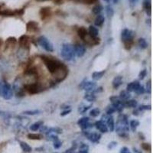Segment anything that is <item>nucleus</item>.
I'll list each match as a JSON object with an SVG mask.
<instances>
[{
  "instance_id": "11",
  "label": "nucleus",
  "mask_w": 153,
  "mask_h": 153,
  "mask_svg": "<svg viewBox=\"0 0 153 153\" xmlns=\"http://www.w3.org/2000/svg\"><path fill=\"white\" fill-rule=\"evenodd\" d=\"M19 42L21 46V48H23L24 49H29L30 46V38L28 37L27 35H22L19 39Z\"/></svg>"
},
{
  "instance_id": "15",
  "label": "nucleus",
  "mask_w": 153,
  "mask_h": 153,
  "mask_svg": "<svg viewBox=\"0 0 153 153\" xmlns=\"http://www.w3.org/2000/svg\"><path fill=\"white\" fill-rule=\"evenodd\" d=\"M51 9L50 7H44L40 10V16L41 17V19H46L47 18L51 16Z\"/></svg>"
},
{
  "instance_id": "46",
  "label": "nucleus",
  "mask_w": 153,
  "mask_h": 153,
  "mask_svg": "<svg viewBox=\"0 0 153 153\" xmlns=\"http://www.w3.org/2000/svg\"><path fill=\"white\" fill-rule=\"evenodd\" d=\"M116 145H117V142H111L109 144L108 149H112V148H114L115 146H116Z\"/></svg>"
},
{
  "instance_id": "27",
  "label": "nucleus",
  "mask_w": 153,
  "mask_h": 153,
  "mask_svg": "<svg viewBox=\"0 0 153 153\" xmlns=\"http://www.w3.org/2000/svg\"><path fill=\"white\" fill-rule=\"evenodd\" d=\"M16 39L15 38H9L7 40H6V49L9 48H11V47H13L14 45H16Z\"/></svg>"
},
{
  "instance_id": "25",
  "label": "nucleus",
  "mask_w": 153,
  "mask_h": 153,
  "mask_svg": "<svg viewBox=\"0 0 153 153\" xmlns=\"http://www.w3.org/2000/svg\"><path fill=\"white\" fill-rule=\"evenodd\" d=\"M19 144H20V146H21V149H22L24 152H31V150H32V149H31V146H30V145H29L28 143L25 142L19 141Z\"/></svg>"
},
{
  "instance_id": "2",
  "label": "nucleus",
  "mask_w": 153,
  "mask_h": 153,
  "mask_svg": "<svg viewBox=\"0 0 153 153\" xmlns=\"http://www.w3.org/2000/svg\"><path fill=\"white\" fill-rule=\"evenodd\" d=\"M41 59L45 63V67L48 70L51 74H55L59 70H60L64 66L62 63H60L59 60H54L52 58H48L46 56H42Z\"/></svg>"
},
{
  "instance_id": "33",
  "label": "nucleus",
  "mask_w": 153,
  "mask_h": 153,
  "mask_svg": "<svg viewBox=\"0 0 153 153\" xmlns=\"http://www.w3.org/2000/svg\"><path fill=\"white\" fill-rule=\"evenodd\" d=\"M106 13H107V17L110 19V18H112L114 15V11L112 9V8L110 6H106Z\"/></svg>"
},
{
  "instance_id": "6",
  "label": "nucleus",
  "mask_w": 153,
  "mask_h": 153,
  "mask_svg": "<svg viewBox=\"0 0 153 153\" xmlns=\"http://www.w3.org/2000/svg\"><path fill=\"white\" fill-rule=\"evenodd\" d=\"M37 41L38 45H41L45 51H48V52H53L54 51V46H53L52 43L45 36H40L38 38Z\"/></svg>"
},
{
  "instance_id": "28",
  "label": "nucleus",
  "mask_w": 153,
  "mask_h": 153,
  "mask_svg": "<svg viewBox=\"0 0 153 153\" xmlns=\"http://www.w3.org/2000/svg\"><path fill=\"white\" fill-rule=\"evenodd\" d=\"M130 92H128L127 90H122L120 92V98L122 100H130Z\"/></svg>"
},
{
  "instance_id": "7",
  "label": "nucleus",
  "mask_w": 153,
  "mask_h": 153,
  "mask_svg": "<svg viewBox=\"0 0 153 153\" xmlns=\"http://www.w3.org/2000/svg\"><path fill=\"white\" fill-rule=\"evenodd\" d=\"M111 101V103H112V106L116 109V111H118V112H121L122 111L123 108H124V103L122 100L120 99V97H111L110 98Z\"/></svg>"
},
{
  "instance_id": "41",
  "label": "nucleus",
  "mask_w": 153,
  "mask_h": 153,
  "mask_svg": "<svg viewBox=\"0 0 153 153\" xmlns=\"http://www.w3.org/2000/svg\"><path fill=\"white\" fill-rule=\"evenodd\" d=\"M145 87H144L142 85H141V84H140L139 87H138V89L136 90L135 92H136L137 94H142V93H145Z\"/></svg>"
},
{
  "instance_id": "20",
  "label": "nucleus",
  "mask_w": 153,
  "mask_h": 153,
  "mask_svg": "<svg viewBox=\"0 0 153 153\" xmlns=\"http://www.w3.org/2000/svg\"><path fill=\"white\" fill-rule=\"evenodd\" d=\"M104 16L99 14L95 19V20H94V25H95L96 26H97V27H101V26H103V25L104 24Z\"/></svg>"
},
{
  "instance_id": "43",
  "label": "nucleus",
  "mask_w": 153,
  "mask_h": 153,
  "mask_svg": "<svg viewBox=\"0 0 153 153\" xmlns=\"http://www.w3.org/2000/svg\"><path fill=\"white\" fill-rule=\"evenodd\" d=\"M61 145H62V143H61V142L60 141L59 139L56 140V141L54 142V148L56 149H60L61 147Z\"/></svg>"
},
{
  "instance_id": "17",
  "label": "nucleus",
  "mask_w": 153,
  "mask_h": 153,
  "mask_svg": "<svg viewBox=\"0 0 153 153\" xmlns=\"http://www.w3.org/2000/svg\"><path fill=\"white\" fill-rule=\"evenodd\" d=\"M142 6H143V8L145 9V12L147 14L148 16H151L152 12V7H151V1L150 0H143L142 2Z\"/></svg>"
},
{
  "instance_id": "24",
  "label": "nucleus",
  "mask_w": 153,
  "mask_h": 153,
  "mask_svg": "<svg viewBox=\"0 0 153 153\" xmlns=\"http://www.w3.org/2000/svg\"><path fill=\"white\" fill-rule=\"evenodd\" d=\"M106 73V70H102V71H96L93 72V74H92V78L95 80H100L101 78H103V75Z\"/></svg>"
},
{
  "instance_id": "32",
  "label": "nucleus",
  "mask_w": 153,
  "mask_h": 153,
  "mask_svg": "<svg viewBox=\"0 0 153 153\" xmlns=\"http://www.w3.org/2000/svg\"><path fill=\"white\" fill-rule=\"evenodd\" d=\"M139 126V122L138 120H133L130 122V127H131V130H132L133 132L136 131V129H137V127Z\"/></svg>"
},
{
  "instance_id": "26",
  "label": "nucleus",
  "mask_w": 153,
  "mask_h": 153,
  "mask_svg": "<svg viewBox=\"0 0 153 153\" xmlns=\"http://www.w3.org/2000/svg\"><path fill=\"white\" fill-rule=\"evenodd\" d=\"M84 99L88 102H93L96 100V95L93 92H87L84 96Z\"/></svg>"
},
{
  "instance_id": "38",
  "label": "nucleus",
  "mask_w": 153,
  "mask_h": 153,
  "mask_svg": "<svg viewBox=\"0 0 153 153\" xmlns=\"http://www.w3.org/2000/svg\"><path fill=\"white\" fill-rule=\"evenodd\" d=\"M40 111L38 110H26L24 111L23 113L25 115H31V116H33V115L38 114Z\"/></svg>"
},
{
  "instance_id": "31",
  "label": "nucleus",
  "mask_w": 153,
  "mask_h": 153,
  "mask_svg": "<svg viewBox=\"0 0 153 153\" xmlns=\"http://www.w3.org/2000/svg\"><path fill=\"white\" fill-rule=\"evenodd\" d=\"M27 137L29 139H33V140H39L41 139L42 136L41 134H37V133H30L27 136Z\"/></svg>"
},
{
  "instance_id": "35",
  "label": "nucleus",
  "mask_w": 153,
  "mask_h": 153,
  "mask_svg": "<svg viewBox=\"0 0 153 153\" xmlns=\"http://www.w3.org/2000/svg\"><path fill=\"white\" fill-rule=\"evenodd\" d=\"M100 113V109L94 108L90 110V116H92V117H97V116H99Z\"/></svg>"
},
{
  "instance_id": "51",
  "label": "nucleus",
  "mask_w": 153,
  "mask_h": 153,
  "mask_svg": "<svg viewBox=\"0 0 153 153\" xmlns=\"http://www.w3.org/2000/svg\"><path fill=\"white\" fill-rule=\"evenodd\" d=\"M77 153H88V151H87V150H79V152Z\"/></svg>"
},
{
  "instance_id": "37",
  "label": "nucleus",
  "mask_w": 153,
  "mask_h": 153,
  "mask_svg": "<svg viewBox=\"0 0 153 153\" xmlns=\"http://www.w3.org/2000/svg\"><path fill=\"white\" fill-rule=\"evenodd\" d=\"M115 112H116V109L112 107V105H111V106H109V107L107 108V110H106V114L109 115V116H110L111 114H112V113Z\"/></svg>"
},
{
  "instance_id": "14",
  "label": "nucleus",
  "mask_w": 153,
  "mask_h": 153,
  "mask_svg": "<svg viewBox=\"0 0 153 153\" xmlns=\"http://www.w3.org/2000/svg\"><path fill=\"white\" fill-rule=\"evenodd\" d=\"M26 29L29 32H35L38 30V24L35 21H28L26 25Z\"/></svg>"
},
{
  "instance_id": "16",
  "label": "nucleus",
  "mask_w": 153,
  "mask_h": 153,
  "mask_svg": "<svg viewBox=\"0 0 153 153\" xmlns=\"http://www.w3.org/2000/svg\"><path fill=\"white\" fill-rule=\"evenodd\" d=\"M140 83L138 80H135L131 83H130L126 87V90L128 92H135L138 89V87H139Z\"/></svg>"
},
{
  "instance_id": "56",
  "label": "nucleus",
  "mask_w": 153,
  "mask_h": 153,
  "mask_svg": "<svg viewBox=\"0 0 153 153\" xmlns=\"http://www.w3.org/2000/svg\"><path fill=\"white\" fill-rule=\"evenodd\" d=\"M0 10H1V6H0Z\"/></svg>"
},
{
  "instance_id": "4",
  "label": "nucleus",
  "mask_w": 153,
  "mask_h": 153,
  "mask_svg": "<svg viewBox=\"0 0 153 153\" xmlns=\"http://www.w3.org/2000/svg\"><path fill=\"white\" fill-rule=\"evenodd\" d=\"M61 56L66 60H73L75 57V51H74V46L71 44H64L61 48Z\"/></svg>"
},
{
  "instance_id": "13",
  "label": "nucleus",
  "mask_w": 153,
  "mask_h": 153,
  "mask_svg": "<svg viewBox=\"0 0 153 153\" xmlns=\"http://www.w3.org/2000/svg\"><path fill=\"white\" fill-rule=\"evenodd\" d=\"M74 51H75V54L78 57L80 58V57L83 56L86 52V48L84 46L80 44H77V45H74Z\"/></svg>"
},
{
  "instance_id": "54",
  "label": "nucleus",
  "mask_w": 153,
  "mask_h": 153,
  "mask_svg": "<svg viewBox=\"0 0 153 153\" xmlns=\"http://www.w3.org/2000/svg\"><path fill=\"white\" fill-rule=\"evenodd\" d=\"M112 2H113V3H114V4H117V3H118V2H119V0H112Z\"/></svg>"
},
{
  "instance_id": "55",
  "label": "nucleus",
  "mask_w": 153,
  "mask_h": 153,
  "mask_svg": "<svg viewBox=\"0 0 153 153\" xmlns=\"http://www.w3.org/2000/svg\"><path fill=\"white\" fill-rule=\"evenodd\" d=\"M103 1L106 2H107V3H110V0H103Z\"/></svg>"
},
{
  "instance_id": "47",
  "label": "nucleus",
  "mask_w": 153,
  "mask_h": 153,
  "mask_svg": "<svg viewBox=\"0 0 153 153\" xmlns=\"http://www.w3.org/2000/svg\"><path fill=\"white\" fill-rule=\"evenodd\" d=\"M88 149H89V146L86 145V144H82L80 146V150H87V151H88Z\"/></svg>"
},
{
  "instance_id": "1",
  "label": "nucleus",
  "mask_w": 153,
  "mask_h": 153,
  "mask_svg": "<svg viewBox=\"0 0 153 153\" xmlns=\"http://www.w3.org/2000/svg\"><path fill=\"white\" fill-rule=\"evenodd\" d=\"M114 129H116V132L120 137H126L128 136L130 128L127 116L122 114L120 115Z\"/></svg>"
},
{
  "instance_id": "23",
  "label": "nucleus",
  "mask_w": 153,
  "mask_h": 153,
  "mask_svg": "<svg viewBox=\"0 0 153 153\" xmlns=\"http://www.w3.org/2000/svg\"><path fill=\"white\" fill-rule=\"evenodd\" d=\"M78 34L79 35V37L82 39V40H84L85 38L87 37V35H88V32H87V30L84 27H80L78 28Z\"/></svg>"
},
{
  "instance_id": "29",
  "label": "nucleus",
  "mask_w": 153,
  "mask_h": 153,
  "mask_svg": "<svg viewBox=\"0 0 153 153\" xmlns=\"http://www.w3.org/2000/svg\"><path fill=\"white\" fill-rule=\"evenodd\" d=\"M42 125H43L42 121L36 122H35V123H33L32 125H31V126H30V130H31V131H37V130H38L39 129L41 128Z\"/></svg>"
},
{
  "instance_id": "45",
  "label": "nucleus",
  "mask_w": 153,
  "mask_h": 153,
  "mask_svg": "<svg viewBox=\"0 0 153 153\" xmlns=\"http://www.w3.org/2000/svg\"><path fill=\"white\" fill-rule=\"evenodd\" d=\"M151 110V106H147V105H142L139 108V110Z\"/></svg>"
},
{
  "instance_id": "5",
  "label": "nucleus",
  "mask_w": 153,
  "mask_h": 153,
  "mask_svg": "<svg viewBox=\"0 0 153 153\" xmlns=\"http://www.w3.org/2000/svg\"><path fill=\"white\" fill-rule=\"evenodd\" d=\"M135 36L134 31L128 28H125L122 30L121 33V38L124 43L126 49H130L133 44V38Z\"/></svg>"
},
{
  "instance_id": "48",
  "label": "nucleus",
  "mask_w": 153,
  "mask_h": 153,
  "mask_svg": "<svg viewBox=\"0 0 153 153\" xmlns=\"http://www.w3.org/2000/svg\"><path fill=\"white\" fill-rule=\"evenodd\" d=\"M120 153H130V151L127 147H123L121 149Z\"/></svg>"
},
{
  "instance_id": "8",
  "label": "nucleus",
  "mask_w": 153,
  "mask_h": 153,
  "mask_svg": "<svg viewBox=\"0 0 153 153\" xmlns=\"http://www.w3.org/2000/svg\"><path fill=\"white\" fill-rule=\"evenodd\" d=\"M24 89L27 91L28 93H30V94H35V93H39L41 91V88L38 83H35L25 85L24 86Z\"/></svg>"
},
{
  "instance_id": "34",
  "label": "nucleus",
  "mask_w": 153,
  "mask_h": 153,
  "mask_svg": "<svg viewBox=\"0 0 153 153\" xmlns=\"http://www.w3.org/2000/svg\"><path fill=\"white\" fill-rule=\"evenodd\" d=\"M103 9V6H101V5L97 4V5H96L94 7H93V9L92 10H93V12L95 14V15H99V14L102 12Z\"/></svg>"
},
{
  "instance_id": "42",
  "label": "nucleus",
  "mask_w": 153,
  "mask_h": 153,
  "mask_svg": "<svg viewBox=\"0 0 153 153\" xmlns=\"http://www.w3.org/2000/svg\"><path fill=\"white\" fill-rule=\"evenodd\" d=\"M99 2V0H82V3H84V4H94V3H97Z\"/></svg>"
},
{
  "instance_id": "57",
  "label": "nucleus",
  "mask_w": 153,
  "mask_h": 153,
  "mask_svg": "<svg viewBox=\"0 0 153 153\" xmlns=\"http://www.w3.org/2000/svg\"><path fill=\"white\" fill-rule=\"evenodd\" d=\"M130 153H131V152H130Z\"/></svg>"
},
{
  "instance_id": "40",
  "label": "nucleus",
  "mask_w": 153,
  "mask_h": 153,
  "mask_svg": "<svg viewBox=\"0 0 153 153\" xmlns=\"http://www.w3.org/2000/svg\"><path fill=\"white\" fill-rule=\"evenodd\" d=\"M89 122V118L87 117V116H85V117H82L81 119H80V120H78V124L79 125V126H80V125L84 124V123H86V122Z\"/></svg>"
},
{
  "instance_id": "3",
  "label": "nucleus",
  "mask_w": 153,
  "mask_h": 153,
  "mask_svg": "<svg viewBox=\"0 0 153 153\" xmlns=\"http://www.w3.org/2000/svg\"><path fill=\"white\" fill-rule=\"evenodd\" d=\"M0 96L5 100H10L13 96V89L9 83L3 79L0 81Z\"/></svg>"
},
{
  "instance_id": "19",
  "label": "nucleus",
  "mask_w": 153,
  "mask_h": 153,
  "mask_svg": "<svg viewBox=\"0 0 153 153\" xmlns=\"http://www.w3.org/2000/svg\"><path fill=\"white\" fill-rule=\"evenodd\" d=\"M88 35L92 38H97L98 35H99V31L98 29L93 25H90L89 27V30H88Z\"/></svg>"
},
{
  "instance_id": "18",
  "label": "nucleus",
  "mask_w": 153,
  "mask_h": 153,
  "mask_svg": "<svg viewBox=\"0 0 153 153\" xmlns=\"http://www.w3.org/2000/svg\"><path fill=\"white\" fill-rule=\"evenodd\" d=\"M106 124L107 126V128L108 130L110 131V132H112L114 130L115 128V123H114V120L112 118V116H109L108 118H107V121H106Z\"/></svg>"
},
{
  "instance_id": "12",
  "label": "nucleus",
  "mask_w": 153,
  "mask_h": 153,
  "mask_svg": "<svg viewBox=\"0 0 153 153\" xmlns=\"http://www.w3.org/2000/svg\"><path fill=\"white\" fill-rule=\"evenodd\" d=\"M95 126L96 128L102 133H106V132H108V128H107L106 122L102 121V120H99V121L96 122Z\"/></svg>"
},
{
  "instance_id": "30",
  "label": "nucleus",
  "mask_w": 153,
  "mask_h": 153,
  "mask_svg": "<svg viewBox=\"0 0 153 153\" xmlns=\"http://www.w3.org/2000/svg\"><path fill=\"white\" fill-rule=\"evenodd\" d=\"M138 45L139 46L140 48L145 49V48H147L148 43H147V41H145V39L141 38H139V40H138Z\"/></svg>"
},
{
  "instance_id": "50",
  "label": "nucleus",
  "mask_w": 153,
  "mask_h": 153,
  "mask_svg": "<svg viewBox=\"0 0 153 153\" xmlns=\"http://www.w3.org/2000/svg\"><path fill=\"white\" fill-rule=\"evenodd\" d=\"M71 112V110H64L61 113H60V116H66V115H68L70 112Z\"/></svg>"
},
{
  "instance_id": "10",
  "label": "nucleus",
  "mask_w": 153,
  "mask_h": 153,
  "mask_svg": "<svg viewBox=\"0 0 153 153\" xmlns=\"http://www.w3.org/2000/svg\"><path fill=\"white\" fill-rule=\"evenodd\" d=\"M85 136H87V139L90 141L91 142H93V143H97V142H99L100 139L101 138V135L98 132H85Z\"/></svg>"
},
{
  "instance_id": "21",
  "label": "nucleus",
  "mask_w": 153,
  "mask_h": 153,
  "mask_svg": "<svg viewBox=\"0 0 153 153\" xmlns=\"http://www.w3.org/2000/svg\"><path fill=\"white\" fill-rule=\"evenodd\" d=\"M122 77L121 76H117L113 79L112 80V87L115 89H117L118 87H120V85L122 84Z\"/></svg>"
},
{
  "instance_id": "49",
  "label": "nucleus",
  "mask_w": 153,
  "mask_h": 153,
  "mask_svg": "<svg viewBox=\"0 0 153 153\" xmlns=\"http://www.w3.org/2000/svg\"><path fill=\"white\" fill-rule=\"evenodd\" d=\"M142 148H143L145 150H150V149H151V146H150L149 144L143 143L142 144Z\"/></svg>"
},
{
  "instance_id": "53",
  "label": "nucleus",
  "mask_w": 153,
  "mask_h": 153,
  "mask_svg": "<svg viewBox=\"0 0 153 153\" xmlns=\"http://www.w3.org/2000/svg\"><path fill=\"white\" fill-rule=\"evenodd\" d=\"M2 44H3V41H2V38H0V48L2 47Z\"/></svg>"
},
{
  "instance_id": "22",
  "label": "nucleus",
  "mask_w": 153,
  "mask_h": 153,
  "mask_svg": "<svg viewBox=\"0 0 153 153\" xmlns=\"http://www.w3.org/2000/svg\"><path fill=\"white\" fill-rule=\"evenodd\" d=\"M123 103H124V107H130V108H136L138 105L137 101L135 100H125Z\"/></svg>"
},
{
  "instance_id": "44",
  "label": "nucleus",
  "mask_w": 153,
  "mask_h": 153,
  "mask_svg": "<svg viewBox=\"0 0 153 153\" xmlns=\"http://www.w3.org/2000/svg\"><path fill=\"white\" fill-rule=\"evenodd\" d=\"M146 75H147V70H146V69H144V70H141V72L139 73V79L143 80L144 78L146 77Z\"/></svg>"
},
{
  "instance_id": "9",
  "label": "nucleus",
  "mask_w": 153,
  "mask_h": 153,
  "mask_svg": "<svg viewBox=\"0 0 153 153\" xmlns=\"http://www.w3.org/2000/svg\"><path fill=\"white\" fill-rule=\"evenodd\" d=\"M80 88L85 90L87 92H93L97 88V84L95 82L92 81H83L82 82Z\"/></svg>"
},
{
  "instance_id": "39",
  "label": "nucleus",
  "mask_w": 153,
  "mask_h": 153,
  "mask_svg": "<svg viewBox=\"0 0 153 153\" xmlns=\"http://www.w3.org/2000/svg\"><path fill=\"white\" fill-rule=\"evenodd\" d=\"M80 127H81L82 130H87L88 129H90L93 127V124L92 123H90L89 122H86L84 124H82L80 125Z\"/></svg>"
},
{
  "instance_id": "52",
  "label": "nucleus",
  "mask_w": 153,
  "mask_h": 153,
  "mask_svg": "<svg viewBox=\"0 0 153 153\" xmlns=\"http://www.w3.org/2000/svg\"><path fill=\"white\" fill-rule=\"evenodd\" d=\"M138 0H130V2L132 3V4H136V2H137Z\"/></svg>"
},
{
  "instance_id": "36",
  "label": "nucleus",
  "mask_w": 153,
  "mask_h": 153,
  "mask_svg": "<svg viewBox=\"0 0 153 153\" xmlns=\"http://www.w3.org/2000/svg\"><path fill=\"white\" fill-rule=\"evenodd\" d=\"M91 105H87V106H86V105H82V106H80V107H79V112H80V113H84L85 112H87V110L88 109L90 108Z\"/></svg>"
}]
</instances>
